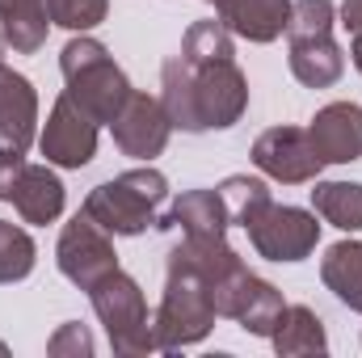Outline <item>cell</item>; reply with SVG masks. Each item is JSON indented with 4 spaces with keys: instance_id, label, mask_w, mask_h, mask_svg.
I'll return each instance as SVG.
<instances>
[{
    "instance_id": "1",
    "label": "cell",
    "mask_w": 362,
    "mask_h": 358,
    "mask_svg": "<svg viewBox=\"0 0 362 358\" xmlns=\"http://www.w3.org/2000/svg\"><path fill=\"white\" fill-rule=\"evenodd\" d=\"M160 105L169 122L198 135V131H223L240 122L249 110V81L236 68V59L215 64H185L173 55L160 72Z\"/></svg>"
},
{
    "instance_id": "2",
    "label": "cell",
    "mask_w": 362,
    "mask_h": 358,
    "mask_svg": "<svg viewBox=\"0 0 362 358\" xmlns=\"http://www.w3.org/2000/svg\"><path fill=\"white\" fill-rule=\"evenodd\" d=\"M169 198V181L160 169H131L114 181L93 185L85 198V215L101 224L110 236H139L156 224V207Z\"/></svg>"
},
{
    "instance_id": "3",
    "label": "cell",
    "mask_w": 362,
    "mask_h": 358,
    "mask_svg": "<svg viewBox=\"0 0 362 358\" xmlns=\"http://www.w3.org/2000/svg\"><path fill=\"white\" fill-rule=\"evenodd\" d=\"M59 68H64V81H68L64 93H72L97 122H114L118 110L127 105V97L135 93L131 81H127V72L110 59V51L97 38H89V34H76L59 51Z\"/></svg>"
},
{
    "instance_id": "4",
    "label": "cell",
    "mask_w": 362,
    "mask_h": 358,
    "mask_svg": "<svg viewBox=\"0 0 362 358\" xmlns=\"http://www.w3.org/2000/svg\"><path fill=\"white\" fill-rule=\"evenodd\" d=\"M215 329V304L202 287V278L189 266H181L169 258V278H165V299L152 316V337H156V350H181V346H194L202 342L206 333Z\"/></svg>"
},
{
    "instance_id": "5",
    "label": "cell",
    "mask_w": 362,
    "mask_h": 358,
    "mask_svg": "<svg viewBox=\"0 0 362 358\" xmlns=\"http://www.w3.org/2000/svg\"><path fill=\"white\" fill-rule=\"evenodd\" d=\"M93 312L97 321L105 325V337L114 346V354H152L156 350V337H152V321H148V304H144V291L131 274L114 270L105 274L97 287L89 291Z\"/></svg>"
},
{
    "instance_id": "6",
    "label": "cell",
    "mask_w": 362,
    "mask_h": 358,
    "mask_svg": "<svg viewBox=\"0 0 362 358\" xmlns=\"http://www.w3.org/2000/svg\"><path fill=\"white\" fill-rule=\"evenodd\" d=\"M240 228L249 232L253 249L270 262H303L316 241H320V224L312 211H299V207H278L274 198H266L262 207H253Z\"/></svg>"
},
{
    "instance_id": "7",
    "label": "cell",
    "mask_w": 362,
    "mask_h": 358,
    "mask_svg": "<svg viewBox=\"0 0 362 358\" xmlns=\"http://www.w3.org/2000/svg\"><path fill=\"white\" fill-rule=\"evenodd\" d=\"M55 262L68 282H76L81 291H93L105 274L118 270V253L110 245V232L81 211L72 224H64L59 245H55Z\"/></svg>"
},
{
    "instance_id": "8",
    "label": "cell",
    "mask_w": 362,
    "mask_h": 358,
    "mask_svg": "<svg viewBox=\"0 0 362 358\" xmlns=\"http://www.w3.org/2000/svg\"><path fill=\"white\" fill-rule=\"evenodd\" d=\"M97 127H101V122L93 118L72 93H59V101L51 105L47 127H42V135H38V148H42V156H47L51 165H59V169H81V165H89L93 152H97Z\"/></svg>"
},
{
    "instance_id": "9",
    "label": "cell",
    "mask_w": 362,
    "mask_h": 358,
    "mask_svg": "<svg viewBox=\"0 0 362 358\" xmlns=\"http://www.w3.org/2000/svg\"><path fill=\"white\" fill-rule=\"evenodd\" d=\"M253 165L266 173V178L282 181V185H303V181H316L325 161L312 144L308 131L299 127H270L257 135L253 144Z\"/></svg>"
},
{
    "instance_id": "10",
    "label": "cell",
    "mask_w": 362,
    "mask_h": 358,
    "mask_svg": "<svg viewBox=\"0 0 362 358\" xmlns=\"http://www.w3.org/2000/svg\"><path fill=\"white\" fill-rule=\"evenodd\" d=\"M0 202H13L25 224H55L64 211V181L47 165L8 161L0 165Z\"/></svg>"
},
{
    "instance_id": "11",
    "label": "cell",
    "mask_w": 362,
    "mask_h": 358,
    "mask_svg": "<svg viewBox=\"0 0 362 358\" xmlns=\"http://www.w3.org/2000/svg\"><path fill=\"white\" fill-rule=\"evenodd\" d=\"M34 131H38V93L21 72L0 64V165L25 161Z\"/></svg>"
},
{
    "instance_id": "12",
    "label": "cell",
    "mask_w": 362,
    "mask_h": 358,
    "mask_svg": "<svg viewBox=\"0 0 362 358\" xmlns=\"http://www.w3.org/2000/svg\"><path fill=\"white\" fill-rule=\"evenodd\" d=\"M114 131V144L122 148V156H135V161H152L165 152L169 144V114L160 105V97H148V93H131L127 105L118 110V118L110 122Z\"/></svg>"
},
{
    "instance_id": "13",
    "label": "cell",
    "mask_w": 362,
    "mask_h": 358,
    "mask_svg": "<svg viewBox=\"0 0 362 358\" xmlns=\"http://www.w3.org/2000/svg\"><path fill=\"white\" fill-rule=\"evenodd\" d=\"M316 152L325 165H350L362 156V105L354 101H333L325 105L312 127H308Z\"/></svg>"
},
{
    "instance_id": "14",
    "label": "cell",
    "mask_w": 362,
    "mask_h": 358,
    "mask_svg": "<svg viewBox=\"0 0 362 358\" xmlns=\"http://www.w3.org/2000/svg\"><path fill=\"white\" fill-rule=\"evenodd\" d=\"M291 72L299 85L308 89H329L341 81L346 72V55L341 47L333 42V30L329 34H303V38H291Z\"/></svg>"
},
{
    "instance_id": "15",
    "label": "cell",
    "mask_w": 362,
    "mask_h": 358,
    "mask_svg": "<svg viewBox=\"0 0 362 358\" xmlns=\"http://www.w3.org/2000/svg\"><path fill=\"white\" fill-rule=\"evenodd\" d=\"M219 21L249 42H274L291 21V0H219Z\"/></svg>"
},
{
    "instance_id": "16",
    "label": "cell",
    "mask_w": 362,
    "mask_h": 358,
    "mask_svg": "<svg viewBox=\"0 0 362 358\" xmlns=\"http://www.w3.org/2000/svg\"><path fill=\"white\" fill-rule=\"evenodd\" d=\"M228 224H232V215H228L219 190H185L160 228H181L185 236H228Z\"/></svg>"
},
{
    "instance_id": "17",
    "label": "cell",
    "mask_w": 362,
    "mask_h": 358,
    "mask_svg": "<svg viewBox=\"0 0 362 358\" xmlns=\"http://www.w3.org/2000/svg\"><path fill=\"white\" fill-rule=\"evenodd\" d=\"M270 342H274V350H278L282 358L325 354V350H329V337H325L320 316H316L312 308H303V304L282 308V316H278V325H274Z\"/></svg>"
},
{
    "instance_id": "18",
    "label": "cell",
    "mask_w": 362,
    "mask_h": 358,
    "mask_svg": "<svg viewBox=\"0 0 362 358\" xmlns=\"http://www.w3.org/2000/svg\"><path fill=\"white\" fill-rule=\"evenodd\" d=\"M0 30L17 55H34L51 30L47 0H0Z\"/></svg>"
},
{
    "instance_id": "19",
    "label": "cell",
    "mask_w": 362,
    "mask_h": 358,
    "mask_svg": "<svg viewBox=\"0 0 362 358\" xmlns=\"http://www.w3.org/2000/svg\"><path fill=\"white\" fill-rule=\"evenodd\" d=\"M320 278L346 308L362 312V241H337L320 262Z\"/></svg>"
},
{
    "instance_id": "20",
    "label": "cell",
    "mask_w": 362,
    "mask_h": 358,
    "mask_svg": "<svg viewBox=\"0 0 362 358\" xmlns=\"http://www.w3.org/2000/svg\"><path fill=\"white\" fill-rule=\"evenodd\" d=\"M312 207L341 232H362V185L358 181H316Z\"/></svg>"
},
{
    "instance_id": "21",
    "label": "cell",
    "mask_w": 362,
    "mask_h": 358,
    "mask_svg": "<svg viewBox=\"0 0 362 358\" xmlns=\"http://www.w3.org/2000/svg\"><path fill=\"white\" fill-rule=\"evenodd\" d=\"M282 291L266 282V278H257L253 274V282L245 287V295H240V308H236V316L232 321H240V329L245 333H253V337H270L274 325H278V316H282Z\"/></svg>"
},
{
    "instance_id": "22",
    "label": "cell",
    "mask_w": 362,
    "mask_h": 358,
    "mask_svg": "<svg viewBox=\"0 0 362 358\" xmlns=\"http://www.w3.org/2000/svg\"><path fill=\"white\" fill-rule=\"evenodd\" d=\"M181 59L185 64H215V59H236L232 51V30L223 21H194L181 38Z\"/></svg>"
},
{
    "instance_id": "23",
    "label": "cell",
    "mask_w": 362,
    "mask_h": 358,
    "mask_svg": "<svg viewBox=\"0 0 362 358\" xmlns=\"http://www.w3.org/2000/svg\"><path fill=\"white\" fill-rule=\"evenodd\" d=\"M34 262H38V249H34L30 232L17 228V224H8V219H0V282L30 278Z\"/></svg>"
},
{
    "instance_id": "24",
    "label": "cell",
    "mask_w": 362,
    "mask_h": 358,
    "mask_svg": "<svg viewBox=\"0 0 362 358\" xmlns=\"http://www.w3.org/2000/svg\"><path fill=\"white\" fill-rule=\"evenodd\" d=\"M219 198H223V207H228V215H232V224H240L253 207H262L266 198H270V185L262 178H249V173H236V178H228L219 185Z\"/></svg>"
},
{
    "instance_id": "25",
    "label": "cell",
    "mask_w": 362,
    "mask_h": 358,
    "mask_svg": "<svg viewBox=\"0 0 362 358\" xmlns=\"http://www.w3.org/2000/svg\"><path fill=\"white\" fill-rule=\"evenodd\" d=\"M105 0H47V13H51V25H64L72 34H85L93 25L105 21Z\"/></svg>"
},
{
    "instance_id": "26",
    "label": "cell",
    "mask_w": 362,
    "mask_h": 358,
    "mask_svg": "<svg viewBox=\"0 0 362 358\" xmlns=\"http://www.w3.org/2000/svg\"><path fill=\"white\" fill-rule=\"evenodd\" d=\"M329 30H333V0H295V4H291L286 38H303V34H329Z\"/></svg>"
},
{
    "instance_id": "27",
    "label": "cell",
    "mask_w": 362,
    "mask_h": 358,
    "mask_svg": "<svg viewBox=\"0 0 362 358\" xmlns=\"http://www.w3.org/2000/svg\"><path fill=\"white\" fill-rule=\"evenodd\" d=\"M47 354H51V358H68V354H76V358L85 354V358H89L93 354V333L85 329V325L68 321V325L47 342Z\"/></svg>"
},
{
    "instance_id": "28",
    "label": "cell",
    "mask_w": 362,
    "mask_h": 358,
    "mask_svg": "<svg viewBox=\"0 0 362 358\" xmlns=\"http://www.w3.org/2000/svg\"><path fill=\"white\" fill-rule=\"evenodd\" d=\"M341 25H346L350 34L362 30V0H346V4H341Z\"/></svg>"
},
{
    "instance_id": "29",
    "label": "cell",
    "mask_w": 362,
    "mask_h": 358,
    "mask_svg": "<svg viewBox=\"0 0 362 358\" xmlns=\"http://www.w3.org/2000/svg\"><path fill=\"white\" fill-rule=\"evenodd\" d=\"M350 55H354V68L362 72V30L354 34V47H350Z\"/></svg>"
},
{
    "instance_id": "30",
    "label": "cell",
    "mask_w": 362,
    "mask_h": 358,
    "mask_svg": "<svg viewBox=\"0 0 362 358\" xmlns=\"http://www.w3.org/2000/svg\"><path fill=\"white\" fill-rule=\"evenodd\" d=\"M4 354H8V346H4V342H0V358H4Z\"/></svg>"
},
{
    "instance_id": "31",
    "label": "cell",
    "mask_w": 362,
    "mask_h": 358,
    "mask_svg": "<svg viewBox=\"0 0 362 358\" xmlns=\"http://www.w3.org/2000/svg\"><path fill=\"white\" fill-rule=\"evenodd\" d=\"M211 4H219V0H211Z\"/></svg>"
}]
</instances>
